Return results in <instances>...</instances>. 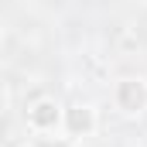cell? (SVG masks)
Here are the masks:
<instances>
[{"instance_id": "6da1fadb", "label": "cell", "mask_w": 147, "mask_h": 147, "mask_svg": "<svg viewBox=\"0 0 147 147\" xmlns=\"http://www.w3.org/2000/svg\"><path fill=\"white\" fill-rule=\"evenodd\" d=\"M113 103L116 110L127 113V116H137V113L147 110V82L137 79V75H127L113 86Z\"/></svg>"}, {"instance_id": "7a4b0ae2", "label": "cell", "mask_w": 147, "mask_h": 147, "mask_svg": "<svg viewBox=\"0 0 147 147\" xmlns=\"http://www.w3.org/2000/svg\"><path fill=\"white\" fill-rule=\"evenodd\" d=\"M62 127H65V134H69L72 140H79V137H92L96 127H99V120H96V110H92V106L79 103V106L62 110Z\"/></svg>"}, {"instance_id": "3957f363", "label": "cell", "mask_w": 147, "mask_h": 147, "mask_svg": "<svg viewBox=\"0 0 147 147\" xmlns=\"http://www.w3.org/2000/svg\"><path fill=\"white\" fill-rule=\"evenodd\" d=\"M28 127L34 134H51L62 127V106L55 99H38L28 106Z\"/></svg>"}, {"instance_id": "277c9868", "label": "cell", "mask_w": 147, "mask_h": 147, "mask_svg": "<svg viewBox=\"0 0 147 147\" xmlns=\"http://www.w3.org/2000/svg\"><path fill=\"white\" fill-rule=\"evenodd\" d=\"M41 147H69V144H58V140L51 144V140H45V144H41Z\"/></svg>"}, {"instance_id": "5b68a950", "label": "cell", "mask_w": 147, "mask_h": 147, "mask_svg": "<svg viewBox=\"0 0 147 147\" xmlns=\"http://www.w3.org/2000/svg\"><path fill=\"white\" fill-rule=\"evenodd\" d=\"M0 110H3V92H0Z\"/></svg>"}]
</instances>
